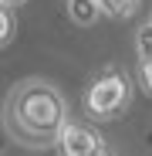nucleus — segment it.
I'll return each mask as SVG.
<instances>
[{
  "label": "nucleus",
  "instance_id": "f03ea898",
  "mask_svg": "<svg viewBox=\"0 0 152 156\" xmlns=\"http://www.w3.org/2000/svg\"><path fill=\"white\" fill-rule=\"evenodd\" d=\"M129 102H132V82H129V75H125L122 68H105L88 85V92L81 98V109L95 122H112V119H118V115L129 112Z\"/></svg>",
  "mask_w": 152,
  "mask_h": 156
},
{
  "label": "nucleus",
  "instance_id": "7ed1b4c3",
  "mask_svg": "<svg viewBox=\"0 0 152 156\" xmlns=\"http://www.w3.org/2000/svg\"><path fill=\"white\" fill-rule=\"evenodd\" d=\"M54 149L64 153V156H101V153H108L101 133L88 122H64L58 139H54Z\"/></svg>",
  "mask_w": 152,
  "mask_h": 156
},
{
  "label": "nucleus",
  "instance_id": "20e7f679",
  "mask_svg": "<svg viewBox=\"0 0 152 156\" xmlns=\"http://www.w3.org/2000/svg\"><path fill=\"white\" fill-rule=\"evenodd\" d=\"M68 17L78 24V27H91V24L101 17V4L98 0H64Z\"/></svg>",
  "mask_w": 152,
  "mask_h": 156
},
{
  "label": "nucleus",
  "instance_id": "423d86ee",
  "mask_svg": "<svg viewBox=\"0 0 152 156\" xmlns=\"http://www.w3.org/2000/svg\"><path fill=\"white\" fill-rule=\"evenodd\" d=\"M135 58L139 61H149L152 58V20H145L142 27L135 31Z\"/></svg>",
  "mask_w": 152,
  "mask_h": 156
},
{
  "label": "nucleus",
  "instance_id": "39448f33",
  "mask_svg": "<svg viewBox=\"0 0 152 156\" xmlns=\"http://www.w3.org/2000/svg\"><path fill=\"white\" fill-rule=\"evenodd\" d=\"M98 4H101V14H105V17L129 20V17L139 10V4H142V0H98Z\"/></svg>",
  "mask_w": 152,
  "mask_h": 156
},
{
  "label": "nucleus",
  "instance_id": "f257e3e1",
  "mask_svg": "<svg viewBox=\"0 0 152 156\" xmlns=\"http://www.w3.org/2000/svg\"><path fill=\"white\" fill-rule=\"evenodd\" d=\"M68 122V102L47 78H24L7 95L4 126L27 149L54 146L61 126Z\"/></svg>",
  "mask_w": 152,
  "mask_h": 156
},
{
  "label": "nucleus",
  "instance_id": "0eeeda50",
  "mask_svg": "<svg viewBox=\"0 0 152 156\" xmlns=\"http://www.w3.org/2000/svg\"><path fill=\"white\" fill-rule=\"evenodd\" d=\"M14 37V14L7 4H0V48H7Z\"/></svg>",
  "mask_w": 152,
  "mask_h": 156
},
{
  "label": "nucleus",
  "instance_id": "9d476101",
  "mask_svg": "<svg viewBox=\"0 0 152 156\" xmlns=\"http://www.w3.org/2000/svg\"><path fill=\"white\" fill-rule=\"evenodd\" d=\"M149 20H152V17H149Z\"/></svg>",
  "mask_w": 152,
  "mask_h": 156
},
{
  "label": "nucleus",
  "instance_id": "6e6552de",
  "mask_svg": "<svg viewBox=\"0 0 152 156\" xmlns=\"http://www.w3.org/2000/svg\"><path fill=\"white\" fill-rule=\"evenodd\" d=\"M139 85L152 95V58L149 61H139Z\"/></svg>",
  "mask_w": 152,
  "mask_h": 156
},
{
  "label": "nucleus",
  "instance_id": "1a4fd4ad",
  "mask_svg": "<svg viewBox=\"0 0 152 156\" xmlns=\"http://www.w3.org/2000/svg\"><path fill=\"white\" fill-rule=\"evenodd\" d=\"M0 4H7V7H20V4H27V0H0Z\"/></svg>",
  "mask_w": 152,
  "mask_h": 156
}]
</instances>
